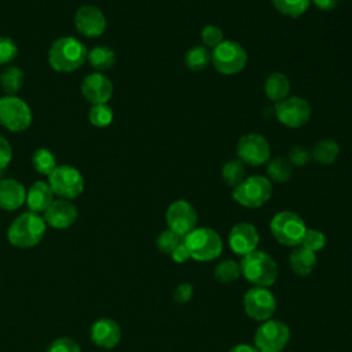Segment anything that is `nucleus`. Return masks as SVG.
I'll list each match as a JSON object with an SVG mask.
<instances>
[{"mask_svg": "<svg viewBox=\"0 0 352 352\" xmlns=\"http://www.w3.org/2000/svg\"><path fill=\"white\" fill-rule=\"evenodd\" d=\"M264 92H265V96L268 99H271L274 102H279V100L287 98V95L290 92V81L280 72L271 73L265 78Z\"/></svg>", "mask_w": 352, "mask_h": 352, "instance_id": "23", "label": "nucleus"}, {"mask_svg": "<svg viewBox=\"0 0 352 352\" xmlns=\"http://www.w3.org/2000/svg\"><path fill=\"white\" fill-rule=\"evenodd\" d=\"M184 241V236L176 234L172 230H165L162 231L158 238H157V248L162 252V253H172L175 250L176 246H179L182 242Z\"/></svg>", "mask_w": 352, "mask_h": 352, "instance_id": "34", "label": "nucleus"}, {"mask_svg": "<svg viewBox=\"0 0 352 352\" xmlns=\"http://www.w3.org/2000/svg\"><path fill=\"white\" fill-rule=\"evenodd\" d=\"M221 177L227 186L236 187L245 179V166L241 160H230L221 169Z\"/></svg>", "mask_w": 352, "mask_h": 352, "instance_id": "30", "label": "nucleus"}, {"mask_svg": "<svg viewBox=\"0 0 352 352\" xmlns=\"http://www.w3.org/2000/svg\"><path fill=\"white\" fill-rule=\"evenodd\" d=\"M287 160L290 161L292 165L302 166V165H305L311 160V153L305 147H302V146H296V147H293L289 151Z\"/></svg>", "mask_w": 352, "mask_h": 352, "instance_id": "39", "label": "nucleus"}, {"mask_svg": "<svg viewBox=\"0 0 352 352\" xmlns=\"http://www.w3.org/2000/svg\"><path fill=\"white\" fill-rule=\"evenodd\" d=\"M270 144L263 135L246 133L239 138L236 144L238 158L252 166L263 165L270 160Z\"/></svg>", "mask_w": 352, "mask_h": 352, "instance_id": "13", "label": "nucleus"}, {"mask_svg": "<svg viewBox=\"0 0 352 352\" xmlns=\"http://www.w3.org/2000/svg\"><path fill=\"white\" fill-rule=\"evenodd\" d=\"M11 160H12V147L10 142L3 135H0V175L8 166Z\"/></svg>", "mask_w": 352, "mask_h": 352, "instance_id": "40", "label": "nucleus"}, {"mask_svg": "<svg viewBox=\"0 0 352 352\" xmlns=\"http://www.w3.org/2000/svg\"><path fill=\"white\" fill-rule=\"evenodd\" d=\"M239 267L243 278L256 286H271L278 276V265L275 260L265 252L257 249L243 256Z\"/></svg>", "mask_w": 352, "mask_h": 352, "instance_id": "3", "label": "nucleus"}, {"mask_svg": "<svg viewBox=\"0 0 352 352\" xmlns=\"http://www.w3.org/2000/svg\"><path fill=\"white\" fill-rule=\"evenodd\" d=\"M272 194V184L265 176H250L243 179L232 191V199L246 208L264 205Z\"/></svg>", "mask_w": 352, "mask_h": 352, "instance_id": "6", "label": "nucleus"}, {"mask_svg": "<svg viewBox=\"0 0 352 352\" xmlns=\"http://www.w3.org/2000/svg\"><path fill=\"white\" fill-rule=\"evenodd\" d=\"M275 116L280 124L289 128H300L305 125L311 118L309 103L300 98H285L275 104Z\"/></svg>", "mask_w": 352, "mask_h": 352, "instance_id": "12", "label": "nucleus"}, {"mask_svg": "<svg viewBox=\"0 0 352 352\" xmlns=\"http://www.w3.org/2000/svg\"><path fill=\"white\" fill-rule=\"evenodd\" d=\"M87 60H88V63L95 70L103 72V70H109V69H111L114 66V63H116V54L109 47L98 45V47H94V48H91L88 51Z\"/></svg>", "mask_w": 352, "mask_h": 352, "instance_id": "24", "label": "nucleus"}, {"mask_svg": "<svg viewBox=\"0 0 352 352\" xmlns=\"http://www.w3.org/2000/svg\"><path fill=\"white\" fill-rule=\"evenodd\" d=\"M32 165L33 168L41 173L48 176L58 165H56V157L55 154L48 148H37L32 155Z\"/></svg>", "mask_w": 352, "mask_h": 352, "instance_id": "28", "label": "nucleus"}, {"mask_svg": "<svg viewBox=\"0 0 352 352\" xmlns=\"http://www.w3.org/2000/svg\"><path fill=\"white\" fill-rule=\"evenodd\" d=\"M18 55V47L10 37H0V65H7Z\"/></svg>", "mask_w": 352, "mask_h": 352, "instance_id": "37", "label": "nucleus"}, {"mask_svg": "<svg viewBox=\"0 0 352 352\" xmlns=\"http://www.w3.org/2000/svg\"><path fill=\"white\" fill-rule=\"evenodd\" d=\"M201 40L205 44V47L214 48L220 43L224 41V34H223V30L219 26H216V25H206L201 30Z\"/></svg>", "mask_w": 352, "mask_h": 352, "instance_id": "36", "label": "nucleus"}, {"mask_svg": "<svg viewBox=\"0 0 352 352\" xmlns=\"http://www.w3.org/2000/svg\"><path fill=\"white\" fill-rule=\"evenodd\" d=\"M183 242L187 246L190 256L198 261H210L219 257L223 250L220 235L208 227L194 228L184 236Z\"/></svg>", "mask_w": 352, "mask_h": 352, "instance_id": "4", "label": "nucleus"}, {"mask_svg": "<svg viewBox=\"0 0 352 352\" xmlns=\"http://www.w3.org/2000/svg\"><path fill=\"white\" fill-rule=\"evenodd\" d=\"M74 26L85 37H99L106 29V18L98 7L81 6L74 14Z\"/></svg>", "mask_w": 352, "mask_h": 352, "instance_id": "15", "label": "nucleus"}, {"mask_svg": "<svg viewBox=\"0 0 352 352\" xmlns=\"http://www.w3.org/2000/svg\"><path fill=\"white\" fill-rule=\"evenodd\" d=\"M192 297V286L190 283H180L173 292V298L177 304H184Z\"/></svg>", "mask_w": 352, "mask_h": 352, "instance_id": "41", "label": "nucleus"}, {"mask_svg": "<svg viewBox=\"0 0 352 352\" xmlns=\"http://www.w3.org/2000/svg\"><path fill=\"white\" fill-rule=\"evenodd\" d=\"M33 114L29 104L15 96L6 95L0 98V125L11 132H22L32 124Z\"/></svg>", "mask_w": 352, "mask_h": 352, "instance_id": "8", "label": "nucleus"}, {"mask_svg": "<svg viewBox=\"0 0 352 352\" xmlns=\"http://www.w3.org/2000/svg\"><path fill=\"white\" fill-rule=\"evenodd\" d=\"M78 217L77 208L69 199H55L44 212L45 224L56 230L69 228Z\"/></svg>", "mask_w": 352, "mask_h": 352, "instance_id": "18", "label": "nucleus"}, {"mask_svg": "<svg viewBox=\"0 0 352 352\" xmlns=\"http://www.w3.org/2000/svg\"><path fill=\"white\" fill-rule=\"evenodd\" d=\"M228 352H260V351L256 346H252L248 344H239V345L232 346Z\"/></svg>", "mask_w": 352, "mask_h": 352, "instance_id": "44", "label": "nucleus"}, {"mask_svg": "<svg viewBox=\"0 0 352 352\" xmlns=\"http://www.w3.org/2000/svg\"><path fill=\"white\" fill-rule=\"evenodd\" d=\"M87 47L72 36L59 37L48 50V63L58 73H72L87 60Z\"/></svg>", "mask_w": 352, "mask_h": 352, "instance_id": "1", "label": "nucleus"}, {"mask_svg": "<svg viewBox=\"0 0 352 352\" xmlns=\"http://www.w3.org/2000/svg\"><path fill=\"white\" fill-rule=\"evenodd\" d=\"M340 1L341 0H311V3H314L315 7H318L319 10H323V11H330V10L336 8Z\"/></svg>", "mask_w": 352, "mask_h": 352, "instance_id": "43", "label": "nucleus"}, {"mask_svg": "<svg viewBox=\"0 0 352 352\" xmlns=\"http://www.w3.org/2000/svg\"><path fill=\"white\" fill-rule=\"evenodd\" d=\"M258 241L260 236L256 227L246 221L236 223L228 234V243L231 250L242 257L256 250Z\"/></svg>", "mask_w": 352, "mask_h": 352, "instance_id": "17", "label": "nucleus"}, {"mask_svg": "<svg viewBox=\"0 0 352 352\" xmlns=\"http://www.w3.org/2000/svg\"><path fill=\"white\" fill-rule=\"evenodd\" d=\"M26 201L25 187L15 179L0 180V209L15 210Z\"/></svg>", "mask_w": 352, "mask_h": 352, "instance_id": "20", "label": "nucleus"}, {"mask_svg": "<svg viewBox=\"0 0 352 352\" xmlns=\"http://www.w3.org/2000/svg\"><path fill=\"white\" fill-rule=\"evenodd\" d=\"M45 352H81V348L74 340L62 337L52 341Z\"/></svg>", "mask_w": 352, "mask_h": 352, "instance_id": "38", "label": "nucleus"}, {"mask_svg": "<svg viewBox=\"0 0 352 352\" xmlns=\"http://www.w3.org/2000/svg\"><path fill=\"white\" fill-rule=\"evenodd\" d=\"M54 191L47 182L38 180L30 186L26 191V204L30 212L40 213L45 212L47 208L54 202Z\"/></svg>", "mask_w": 352, "mask_h": 352, "instance_id": "21", "label": "nucleus"}, {"mask_svg": "<svg viewBox=\"0 0 352 352\" xmlns=\"http://www.w3.org/2000/svg\"><path fill=\"white\" fill-rule=\"evenodd\" d=\"M172 254V258L173 261L182 264V263H186L191 256H190V252L187 249V246L184 245V242H182L179 246L175 248V250L170 253Z\"/></svg>", "mask_w": 352, "mask_h": 352, "instance_id": "42", "label": "nucleus"}, {"mask_svg": "<svg viewBox=\"0 0 352 352\" xmlns=\"http://www.w3.org/2000/svg\"><path fill=\"white\" fill-rule=\"evenodd\" d=\"M293 166L287 158L276 157L272 158L267 165V173L271 180L278 183H285L292 177Z\"/></svg>", "mask_w": 352, "mask_h": 352, "instance_id": "27", "label": "nucleus"}, {"mask_svg": "<svg viewBox=\"0 0 352 352\" xmlns=\"http://www.w3.org/2000/svg\"><path fill=\"white\" fill-rule=\"evenodd\" d=\"M81 94L92 104H104L113 95V82L99 72L91 73L81 82Z\"/></svg>", "mask_w": 352, "mask_h": 352, "instance_id": "16", "label": "nucleus"}, {"mask_svg": "<svg viewBox=\"0 0 352 352\" xmlns=\"http://www.w3.org/2000/svg\"><path fill=\"white\" fill-rule=\"evenodd\" d=\"M292 271L298 276L309 275L316 265L315 252H311L302 246L294 249L289 257Z\"/></svg>", "mask_w": 352, "mask_h": 352, "instance_id": "22", "label": "nucleus"}, {"mask_svg": "<svg viewBox=\"0 0 352 352\" xmlns=\"http://www.w3.org/2000/svg\"><path fill=\"white\" fill-rule=\"evenodd\" d=\"M45 234L44 219L34 213L26 212L19 214L8 227L7 239L16 248H32L41 242Z\"/></svg>", "mask_w": 352, "mask_h": 352, "instance_id": "2", "label": "nucleus"}, {"mask_svg": "<svg viewBox=\"0 0 352 352\" xmlns=\"http://www.w3.org/2000/svg\"><path fill=\"white\" fill-rule=\"evenodd\" d=\"M326 245V236L322 231L319 230H312V228H307L305 235L301 241V246L311 250V252H318L320 249H323V246Z\"/></svg>", "mask_w": 352, "mask_h": 352, "instance_id": "35", "label": "nucleus"}, {"mask_svg": "<svg viewBox=\"0 0 352 352\" xmlns=\"http://www.w3.org/2000/svg\"><path fill=\"white\" fill-rule=\"evenodd\" d=\"M23 72L16 66H8L0 74V87L7 95H15L23 85Z\"/></svg>", "mask_w": 352, "mask_h": 352, "instance_id": "26", "label": "nucleus"}, {"mask_svg": "<svg viewBox=\"0 0 352 352\" xmlns=\"http://www.w3.org/2000/svg\"><path fill=\"white\" fill-rule=\"evenodd\" d=\"M210 62L220 74L232 76L243 70L248 62V54L241 44L224 40L213 48Z\"/></svg>", "mask_w": 352, "mask_h": 352, "instance_id": "7", "label": "nucleus"}, {"mask_svg": "<svg viewBox=\"0 0 352 352\" xmlns=\"http://www.w3.org/2000/svg\"><path fill=\"white\" fill-rule=\"evenodd\" d=\"M272 6L283 15L297 18L311 6V0H271Z\"/></svg>", "mask_w": 352, "mask_h": 352, "instance_id": "32", "label": "nucleus"}, {"mask_svg": "<svg viewBox=\"0 0 352 352\" xmlns=\"http://www.w3.org/2000/svg\"><path fill=\"white\" fill-rule=\"evenodd\" d=\"M91 340L96 346L104 349L114 348L121 340V329L113 319H98L91 326Z\"/></svg>", "mask_w": 352, "mask_h": 352, "instance_id": "19", "label": "nucleus"}, {"mask_svg": "<svg viewBox=\"0 0 352 352\" xmlns=\"http://www.w3.org/2000/svg\"><path fill=\"white\" fill-rule=\"evenodd\" d=\"M241 267L234 260H224L219 263L213 270V276L220 283H230L239 278Z\"/></svg>", "mask_w": 352, "mask_h": 352, "instance_id": "31", "label": "nucleus"}, {"mask_svg": "<svg viewBox=\"0 0 352 352\" xmlns=\"http://www.w3.org/2000/svg\"><path fill=\"white\" fill-rule=\"evenodd\" d=\"M184 62L191 72H202L210 62V54L205 45H197L187 51Z\"/></svg>", "mask_w": 352, "mask_h": 352, "instance_id": "29", "label": "nucleus"}, {"mask_svg": "<svg viewBox=\"0 0 352 352\" xmlns=\"http://www.w3.org/2000/svg\"><path fill=\"white\" fill-rule=\"evenodd\" d=\"M275 308V297L267 287L253 286L243 296V309L254 320L265 322L271 319Z\"/></svg>", "mask_w": 352, "mask_h": 352, "instance_id": "11", "label": "nucleus"}, {"mask_svg": "<svg viewBox=\"0 0 352 352\" xmlns=\"http://www.w3.org/2000/svg\"><path fill=\"white\" fill-rule=\"evenodd\" d=\"M340 153V147L338 144L331 140V139H323L320 142H318L312 151H311V157L318 162V164H322V165H329V164H333L337 158Z\"/></svg>", "mask_w": 352, "mask_h": 352, "instance_id": "25", "label": "nucleus"}, {"mask_svg": "<svg viewBox=\"0 0 352 352\" xmlns=\"http://www.w3.org/2000/svg\"><path fill=\"white\" fill-rule=\"evenodd\" d=\"M290 338L287 324L268 319L254 333V345L260 352H280Z\"/></svg>", "mask_w": 352, "mask_h": 352, "instance_id": "10", "label": "nucleus"}, {"mask_svg": "<svg viewBox=\"0 0 352 352\" xmlns=\"http://www.w3.org/2000/svg\"><path fill=\"white\" fill-rule=\"evenodd\" d=\"M88 118L94 126L104 128V126L110 125L113 121V110L106 103L104 104H92V107L89 109V113H88Z\"/></svg>", "mask_w": 352, "mask_h": 352, "instance_id": "33", "label": "nucleus"}, {"mask_svg": "<svg viewBox=\"0 0 352 352\" xmlns=\"http://www.w3.org/2000/svg\"><path fill=\"white\" fill-rule=\"evenodd\" d=\"M48 184L54 194L63 199H74L84 191V177L70 165H59L48 175Z\"/></svg>", "mask_w": 352, "mask_h": 352, "instance_id": "9", "label": "nucleus"}, {"mask_svg": "<svg viewBox=\"0 0 352 352\" xmlns=\"http://www.w3.org/2000/svg\"><path fill=\"white\" fill-rule=\"evenodd\" d=\"M165 217L168 228L182 236H186L188 232H191L195 228L198 220L197 210L190 202L184 199L172 202L166 209Z\"/></svg>", "mask_w": 352, "mask_h": 352, "instance_id": "14", "label": "nucleus"}, {"mask_svg": "<svg viewBox=\"0 0 352 352\" xmlns=\"http://www.w3.org/2000/svg\"><path fill=\"white\" fill-rule=\"evenodd\" d=\"M270 230L279 243L285 246H297L301 245L307 226L297 213L283 210L271 219Z\"/></svg>", "mask_w": 352, "mask_h": 352, "instance_id": "5", "label": "nucleus"}]
</instances>
